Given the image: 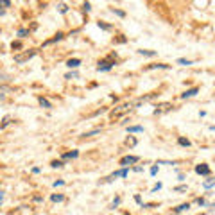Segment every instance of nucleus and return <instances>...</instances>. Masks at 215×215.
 Returning <instances> with one entry per match:
<instances>
[{
	"mask_svg": "<svg viewBox=\"0 0 215 215\" xmlns=\"http://www.w3.org/2000/svg\"><path fill=\"white\" fill-rule=\"evenodd\" d=\"M63 185H64L63 179H59V181H54V186H63Z\"/></svg>",
	"mask_w": 215,
	"mask_h": 215,
	"instance_id": "obj_42",
	"label": "nucleus"
},
{
	"mask_svg": "<svg viewBox=\"0 0 215 215\" xmlns=\"http://www.w3.org/2000/svg\"><path fill=\"white\" fill-rule=\"evenodd\" d=\"M127 133H143L142 126H127Z\"/></svg>",
	"mask_w": 215,
	"mask_h": 215,
	"instance_id": "obj_19",
	"label": "nucleus"
},
{
	"mask_svg": "<svg viewBox=\"0 0 215 215\" xmlns=\"http://www.w3.org/2000/svg\"><path fill=\"white\" fill-rule=\"evenodd\" d=\"M131 108H133V104H129V102H126V104H122V106H118V108H117V109H113V111H111V118H118L120 115H124V113H126V111H129Z\"/></svg>",
	"mask_w": 215,
	"mask_h": 215,
	"instance_id": "obj_4",
	"label": "nucleus"
},
{
	"mask_svg": "<svg viewBox=\"0 0 215 215\" xmlns=\"http://www.w3.org/2000/svg\"><path fill=\"white\" fill-rule=\"evenodd\" d=\"M135 203H138V204H142L143 201H142V195L140 194H135Z\"/></svg>",
	"mask_w": 215,
	"mask_h": 215,
	"instance_id": "obj_39",
	"label": "nucleus"
},
{
	"mask_svg": "<svg viewBox=\"0 0 215 215\" xmlns=\"http://www.w3.org/2000/svg\"><path fill=\"white\" fill-rule=\"evenodd\" d=\"M120 197H118V195H117V197H115V199H113V203H111V206H109V208H111V210H115V208H117V206H118V204H120Z\"/></svg>",
	"mask_w": 215,
	"mask_h": 215,
	"instance_id": "obj_28",
	"label": "nucleus"
},
{
	"mask_svg": "<svg viewBox=\"0 0 215 215\" xmlns=\"http://www.w3.org/2000/svg\"><path fill=\"white\" fill-rule=\"evenodd\" d=\"M156 68H161V70H169L170 66H169V64H165V63H156V64H149L145 70H156Z\"/></svg>",
	"mask_w": 215,
	"mask_h": 215,
	"instance_id": "obj_11",
	"label": "nucleus"
},
{
	"mask_svg": "<svg viewBox=\"0 0 215 215\" xmlns=\"http://www.w3.org/2000/svg\"><path fill=\"white\" fill-rule=\"evenodd\" d=\"M115 64H117V54L113 52V54H109L106 59L99 61L95 70H97V72H109V70H111V68L115 66Z\"/></svg>",
	"mask_w": 215,
	"mask_h": 215,
	"instance_id": "obj_1",
	"label": "nucleus"
},
{
	"mask_svg": "<svg viewBox=\"0 0 215 215\" xmlns=\"http://www.w3.org/2000/svg\"><path fill=\"white\" fill-rule=\"evenodd\" d=\"M161 186H163V185H161V183H156V185L152 186V190H150V192L154 194V192H158V190H161Z\"/></svg>",
	"mask_w": 215,
	"mask_h": 215,
	"instance_id": "obj_38",
	"label": "nucleus"
},
{
	"mask_svg": "<svg viewBox=\"0 0 215 215\" xmlns=\"http://www.w3.org/2000/svg\"><path fill=\"white\" fill-rule=\"evenodd\" d=\"M195 172L199 176H210V167L206 163H199V165H195Z\"/></svg>",
	"mask_w": 215,
	"mask_h": 215,
	"instance_id": "obj_6",
	"label": "nucleus"
},
{
	"mask_svg": "<svg viewBox=\"0 0 215 215\" xmlns=\"http://www.w3.org/2000/svg\"><path fill=\"white\" fill-rule=\"evenodd\" d=\"M63 199H64L63 194H52V195H50V201H54V203H61Z\"/></svg>",
	"mask_w": 215,
	"mask_h": 215,
	"instance_id": "obj_21",
	"label": "nucleus"
},
{
	"mask_svg": "<svg viewBox=\"0 0 215 215\" xmlns=\"http://www.w3.org/2000/svg\"><path fill=\"white\" fill-rule=\"evenodd\" d=\"M170 109H172V104L165 102V104H160V106H156V109H154V115H161V113H165V111H170Z\"/></svg>",
	"mask_w": 215,
	"mask_h": 215,
	"instance_id": "obj_7",
	"label": "nucleus"
},
{
	"mask_svg": "<svg viewBox=\"0 0 215 215\" xmlns=\"http://www.w3.org/2000/svg\"><path fill=\"white\" fill-rule=\"evenodd\" d=\"M136 161H138V156H124L118 163H120V167H129V165L136 163Z\"/></svg>",
	"mask_w": 215,
	"mask_h": 215,
	"instance_id": "obj_5",
	"label": "nucleus"
},
{
	"mask_svg": "<svg viewBox=\"0 0 215 215\" xmlns=\"http://www.w3.org/2000/svg\"><path fill=\"white\" fill-rule=\"evenodd\" d=\"M210 131H215V126H210Z\"/></svg>",
	"mask_w": 215,
	"mask_h": 215,
	"instance_id": "obj_44",
	"label": "nucleus"
},
{
	"mask_svg": "<svg viewBox=\"0 0 215 215\" xmlns=\"http://www.w3.org/2000/svg\"><path fill=\"white\" fill-rule=\"evenodd\" d=\"M176 63L181 64V66H190V64H194V61H192V59H186V57H179Z\"/></svg>",
	"mask_w": 215,
	"mask_h": 215,
	"instance_id": "obj_18",
	"label": "nucleus"
},
{
	"mask_svg": "<svg viewBox=\"0 0 215 215\" xmlns=\"http://www.w3.org/2000/svg\"><path fill=\"white\" fill-rule=\"evenodd\" d=\"M186 190H188V186L186 185H179V186L174 188V192H186Z\"/></svg>",
	"mask_w": 215,
	"mask_h": 215,
	"instance_id": "obj_30",
	"label": "nucleus"
},
{
	"mask_svg": "<svg viewBox=\"0 0 215 215\" xmlns=\"http://www.w3.org/2000/svg\"><path fill=\"white\" fill-rule=\"evenodd\" d=\"M172 215H179V213H172Z\"/></svg>",
	"mask_w": 215,
	"mask_h": 215,
	"instance_id": "obj_45",
	"label": "nucleus"
},
{
	"mask_svg": "<svg viewBox=\"0 0 215 215\" xmlns=\"http://www.w3.org/2000/svg\"><path fill=\"white\" fill-rule=\"evenodd\" d=\"M113 43H126V38H124V36H118V38H115V40H113Z\"/></svg>",
	"mask_w": 215,
	"mask_h": 215,
	"instance_id": "obj_36",
	"label": "nucleus"
},
{
	"mask_svg": "<svg viewBox=\"0 0 215 215\" xmlns=\"http://www.w3.org/2000/svg\"><path fill=\"white\" fill-rule=\"evenodd\" d=\"M77 77H79V74L75 70H74V72H68V74L64 75V79H77Z\"/></svg>",
	"mask_w": 215,
	"mask_h": 215,
	"instance_id": "obj_27",
	"label": "nucleus"
},
{
	"mask_svg": "<svg viewBox=\"0 0 215 215\" xmlns=\"http://www.w3.org/2000/svg\"><path fill=\"white\" fill-rule=\"evenodd\" d=\"M97 27L99 29H102V31H108V32H109V31H111V25H108V23H104V22H97Z\"/></svg>",
	"mask_w": 215,
	"mask_h": 215,
	"instance_id": "obj_23",
	"label": "nucleus"
},
{
	"mask_svg": "<svg viewBox=\"0 0 215 215\" xmlns=\"http://www.w3.org/2000/svg\"><path fill=\"white\" fill-rule=\"evenodd\" d=\"M57 11H59L61 14L68 13V6H66V4H59V6H57Z\"/></svg>",
	"mask_w": 215,
	"mask_h": 215,
	"instance_id": "obj_25",
	"label": "nucleus"
},
{
	"mask_svg": "<svg viewBox=\"0 0 215 215\" xmlns=\"http://www.w3.org/2000/svg\"><path fill=\"white\" fill-rule=\"evenodd\" d=\"M195 203H197L199 206H206V204H208V203H206V199H204V197H197V199H195Z\"/></svg>",
	"mask_w": 215,
	"mask_h": 215,
	"instance_id": "obj_31",
	"label": "nucleus"
},
{
	"mask_svg": "<svg viewBox=\"0 0 215 215\" xmlns=\"http://www.w3.org/2000/svg\"><path fill=\"white\" fill-rule=\"evenodd\" d=\"M138 54H140V56H147V57H154V56H158V52H156V50H147V49H140V50H138Z\"/></svg>",
	"mask_w": 215,
	"mask_h": 215,
	"instance_id": "obj_12",
	"label": "nucleus"
},
{
	"mask_svg": "<svg viewBox=\"0 0 215 215\" xmlns=\"http://www.w3.org/2000/svg\"><path fill=\"white\" fill-rule=\"evenodd\" d=\"M178 143L181 145V147H190V145H192V142H190L188 138H185V136H179V138H178Z\"/></svg>",
	"mask_w": 215,
	"mask_h": 215,
	"instance_id": "obj_16",
	"label": "nucleus"
},
{
	"mask_svg": "<svg viewBox=\"0 0 215 215\" xmlns=\"http://www.w3.org/2000/svg\"><path fill=\"white\" fill-rule=\"evenodd\" d=\"M50 167H52V169H61V167H64V163H63V160H54V161L50 163Z\"/></svg>",
	"mask_w": 215,
	"mask_h": 215,
	"instance_id": "obj_22",
	"label": "nucleus"
},
{
	"mask_svg": "<svg viewBox=\"0 0 215 215\" xmlns=\"http://www.w3.org/2000/svg\"><path fill=\"white\" fill-rule=\"evenodd\" d=\"M127 176H129V167H122L120 170H115L111 176H108L104 181L109 183V181H113V179H117V178H127Z\"/></svg>",
	"mask_w": 215,
	"mask_h": 215,
	"instance_id": "obj_3",
	"label": "nucleus"
},
{
	"mask_svg": "<svg viewBox=\"0 0 215 215\" xmlns=\"http://www.w3.org/2000/svg\"><path fill=\"white\" fill-rule=\"evenodd\" d=\"M158 165H176V161H163V160H158Z\"/></svg>",
	"mask_w": 215,
	"mask_h": 215,
	"instance_id": "obj_37",
	"label": "nucleus"
},
{
	"mask_svg": "<svg viewBox=\"0 0 215 215\" xmlns=\"http://www.w3.org/2000/svg\"><path fill=\"white\" fill-rule=\"evenodd\" d=\"M83 11H84V13H90V11H92V4H90L88 0L83 4Z\"/></svg>",
	"mask_w": 215,
	"mask_h": 215,
	"instance_id": "obj_29",
	"label": "nucleus"
},
{
	"mask_svg": "<svg viewBox=\"0 0 215 215\" xmlns=\"http://www.w3.org/2000/svg\"><path fill=\"white\" fill-rule=\"evenodd\" d=\"M11 49H13V50H20L22 49V43L20 41H13V43H11Z\"/></svg>",
	"mask_w": 215,
	"mask_h": 215,
	"instance_id": "obj_32",
	"label": "nucleus"
},
{
	"mask_svg": "<svg viewBox=\"0 0 215 215\" xmlns=\"http://www.w3.org/2000/svg\"><path fill=\"white\" fill-rule=\"evenodd\" d=\"M99 133H100V129H92V131H88V133H83L81 138H90V136H95V135H99Z\"/></svg>",
	"mask_w": 215,
	"mask_h": 215,
	"instance_id": "obj_20",
	"label": "nucleus"
},
{
	"mask_svg": "<svg viewBox=\"0 0 215 215\" xmlns=\"http://www.w3.org/2000/svg\"><path fill=\"white\" fill-rule=\"evenodd\" d=\"M109 11H111L113 14H117L118 18H126V13H124V11H120V9H115V7H111Z\"/></svg>",
	"mask_w": 215,
	"mask_h": 215,
	"instance_id": "obj_24",
	"label": "nucleus"
},
{
	"mask_svg": "<svg viewBox=\"0 0 215 215\" xmlns=\"http://www.w3.org/2000/svg\"><path fill=\"white\" fill-rule=\"evenodd\" d=\"M38 102H40V106H41V108H47V109H50V108H52L50 100L45 99V97H38Z\"/></svg>",
	"mask_w": 215,
	"mask_h": 215,
	"instance_id": "obj_14",
	"label": "nucleus"
},
{
	"mask_svg": "<svg viewBox=\"0 0 215 215\" xmlns=\"http://www.w3.org/2000/svg\"><path fill=\"white\" fill-rule=\"evenodd\" d=\"M79 64H81V59H79V57H70V59H68V61H66V66H68V68H77Z\"/></svg>",
	"mask_w": 215,
	"mask_h": 215,
	"instance_id": "obj_10",
	"label": "nucleus"
},
{
	"mask_svg": "<svg viewBox=\"0 0 215 215\" xmlns=\"http://www.w3.org/2000/svg\"><path fill=\"white\" fill-rule=\"evenodd\" d=\"M9 124H11V118H9V117H4V120H2V124H0V129H6Z\"/></svg>",
	"mask_w": 215,
	"mask_h": 215,
	"instance_id": "obj_26",
	"label": "nucleus"
},
{
	"mask_svg": "<svg viewBox=\"0 0 215 215\" xmlns=\"http://www.w3.org/2000/svg\"><path fill=\"white\" fill-rule=\"evenodd\" d=\"M197 93H199V88H197V86H194V88H190V90H186L185 93H181V99H190V97L197 95Z\"/></svg>",
	"mask_w": 215,
	"mask_h": 215,
	"instance_id": "obj_8",
	"label": "nucleus"
},
{
	"mask_svg": "<svg viewBox=\"0 0 215 215\" xmlns=\"http://www.w3.org/2000/svg\"><path fill=\"white\" fill-rule=\"evenodd\" d=\"M158 170H160L158 163H156V165H152V167H150V176H156V174H158Z\"/></svg>",
	"mask_w": 215,
	"mask_h": 215,
	"instance_id": "obj_33",
	"label": "nucleus"
},
{
	"mask_svg": "<svg viewBox=\"0 0 215 215\" xmlns=\"http://www.w3.org/2000/svg\"><path fill=\"white\" fill-rule=\"evenodd\" d=\"M18 36H20V38H25V36H29V31L27 29H20V31H18Z\"/></svg>",
	"mask_w": 215,
	"mask_h": 215,
	"instance_id": "obj_34",
	"label": "nucleus"
},
{
	"mask_svg": "<svg viewBox=\"0 0 215 215\" xmlns=\"http://www.w3.org/2000/svg\"><path fill=\"white\" fill-rule=\"evenodd\" d=\"M36 54H38V50H36V49H31V50H27V52H23V54H16V56H14V63L23 64L25 61L32 59V57H34Z\"/></svg>",
	"mask_w": 215,
	"mask_h": 215,
	"instance_id": "obj_2",
	"label": "nucleus"
},
{
	"mask_svg": "<svg viewBox=\"0 0 215 215\" xmlns=\"http://www.w3.org/2000/svg\"><path fill=\"white\" fill-rule=\"evenodd\" d=\"M133 170L135 172H143V167L142 165H136V167H133Z\"/></svg>",
	"mask_w": 215,
	"mask_h": 215,
	"instance_id": "obj_41",
	"label": "nucleus"
},
{
	"mask_svg": "<svg viewBox=\"0 0 215 215\" xmlns=\"http://www.w3.org/2000/svg\"><path fill=\"white\" fill-rule=\"evenodd\" d=\"M212 186H215V178H208L206 181H203V188H206V190H210Z\"/></svg>",
	"mask_w": 215,
	"mask_h": 215,
	"instance_id": "obj_15",
	"label": "nucleus"
},
{
	"mask_svg": "<svg viewBox=\"0 0 215 215\" xmlns=\"http://www.w3.org/2000/svg\"><path fill=\"white\" fill-rule=\"evenodd\" d=\"M63 38H64V34H63V32H57V34L54 36L52 40H49V41H45V43H43V45H52V43H56V41H61Z\"/></svg>",
	"mask_w": 215,
	"mask_h": 215,
	"instance_id": "obj_13",
	"label": "nucleus"
},
{
	"mask_svg": "<svg viewBox=\"0 0 215 215\" xmlns=\"http://www.w3.org/2000/svg\"><path fill=\"white\" fill-rule=\"evenodd\" d=\"M40 170H41L40 167H32V174H40Z\"/></svg>",
	"mask_w": 215,
	"mask_h": 215,
	"instance_id": "obj_43",
	"label": "nucleus"
},
{
	"mask_svg": "<svg viewBox=\"0 0 215 215\" xmlns=\"http://www.w3.org/2000/svg\"><path fill=\"white\" fill-rule=\"evenodd\" d=\"M79 156V150H70V152H63L61 154V160H75V158Z\"/></svg>",
	"mask_w": 215,
	"mask_h": 215,
	"instance_id": "obj_9",
	"label": "nucleus"
},
{
	"mask_svg": "<svg viewBox=\"0 0 215 215\" xmlns=\"http://www.w3.org/2000/svg\"><path fill=\"white\" fill-rule=\"evenodd\" d=\"M190 208V203H183V204H179V206L174 208V213H181V212H185Z\"/></svg>",
	"mask_w": 215,
	"mask_h": 215,
	"instance_id": "obj_17",
	"label": "nucleus"
},
{
	"mask_svg": "<svg viewBox=\"0 0 215 215\" xmlns=\"http://www.w3.org/2000/svg\"><path fill=\"white\" fill-rule=\"evenodd\" d=\"M0 6L4 7V9H7V7H11V2L9 0H0Z\"/></svg>",
	"mask_w": 215,
	"mask_h": 215,
	"instance_id": "obj_35",
	"label": "nucleus"
},
{
	"mask_svg": "<svg viewBox=\"0 0 215 215\" xmlns=\"http://www.w3.org/2000/svg\"><path fill=\"white\" fill-rule=\"evenodd\" d=\"M126 143H127V145H136V140L131 136V138H127V142H126Z\"/></svg>",
	"mask_w": 215,
	"mask_h": 215,
	"instance_id": "obj_40",
	"label": "nucleus"
}]
</instances>
